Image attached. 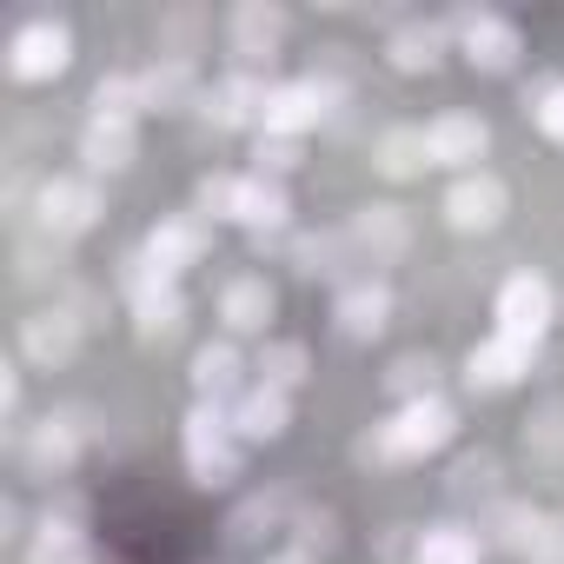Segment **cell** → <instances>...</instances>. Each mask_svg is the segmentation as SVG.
I'll use <instances>...</instances> for the list:
<instances>
[{"mask_svg": "<svg viewBox=\"0 0 564 564\" xmlns=\"http://www.w3.org/2000/svg\"><path fill=\"white\" fill-rule=\"evenodd\" d=\"M452 432H458V412L445 399H412V405H399V419L379 425V438L366 452H379V458H425V452L452 445Z\"/></svg>", "mask_w": 564, "mask_h": 564, "instance_id": "obj_1", "label": "cell"}, {"mask_svg": "<svg viewBox=\"0 0 564 564\" xmlns=\"http://www.w3.org/2000/svg\"><path fill=\"white\" fill-rule=\"evenodd\" d=\"M186 465H193V485H206V491L239 478V432L219 405H199L186 419Z\"/></svg>", "mask_w": 564, "mask_h": 564, "instance_id": "obj_2", "label": "cell"}, {"mask_svg": "<svg viewBox=\"0 0 564 564\" xmlns=\"http://www.w3.org/2000/svg\"><path fill=\"white\" fill-rule=\"evenodd\" d=\"M100 213H107V199H100V186H94L87 173H54V180L34 193V219H41V232H54V239H80L87 226H100Z\"/></svg>", "mask_w": 564, "mask_h": 564, "instance_id": "obj_3", "label": "cell"}, {"mask_svg": "<svg viewBox=\"0 0 564 564\" xmlns=\"http://www.w3.org/2000/svg\"><path fill=\"white\" fill-rule=\"evenodd\" d=\"M326 80H279V87H265V113H259V127L272 133V140H300L306 127H319L326 120Z\"/></svg>", "mask_w": 564, "mask_h": 564, "instance_id": "obj_4", "label": "cell"}, {"mask_svg": "<svg viewBox=\"0 0 564 564\" xmlns=\"http://www.w3.org/2000/svg\"><path fill=\"white\" fill-rule=\"evenodd\" d=\"M458 47H465V61L471 67H485V74H505L518 54H524V41H518V28L505 21V14H485V8H465L458 21Z\"/></svg>", "mask_w": 564, "mask_h": 564, "instance_id": "obj_5", "label": "cell"}, {"mask_svg": "<svg viewBox=\"0 0 564 564\" xmlns=\"http://www.w3.org/2000/svg\"><path fill=\"white\" fill-rule=\"evenodd\" d=\"M544 326H551V286H544L538 272L505 279V293H498V333H505V339L538 346V339H544Z\"/></svg>", "mask_w": 564, "mask_h": 564, "instance_id": "obj_6", "label": "cell"}, {"mask_svg": "<svg viewBox=\"0 0 564 564\" xmlns=\"http://www.w3.org/2000/svg\"><path fill=\"white\" fill-rule=\"evenodd\" d=\"M67 54H74V41H67L61 21H28V28L8 41V74H14V80H54V74L67 67Z\"/></svg>", "mask_w": 564, "mask_h": 564, "instance_id": "obj_7", "label": "cell"}, {"mask_svg": "<svg viewBox=\"0 0 564 564\" xmlns=\"http://www.w3.org/2000/svg\"><path fill=\"white\" fill-rule=\"evenodd\" d=\"M80 412H61V419H41L28 438H21V465H28V478H61L74 458H80Z\"/></svg>", "mask_w": 564, "mask_h": 564, "instance_id": "obj_8", "label": "cell"}, {"mask_svg": "<svg viewBox=\"0 0 564 564\" xmlns=\"http://www.w3.org/2000/svg\"><path fill=\"white\" fill-rule=\"evenodd\" d=\"M505 206H511V193H505L498 173H465V180L445 193V219H452L458 232H491V226L505 219Z\"/></svg>", "mask_w": 564, "mask_h": 564, "instance_id": "obj_9", "label": "cell"}, {"mask_svg": "<svg viewBox=\"0 0 564 564\" xmlns=\"http://www.w3.org/2000/svg\"><path fill=\"white\" fill-rule=\"evenodd\" d=\"M21 352H28L41 372L67 366V359L80 352V313H74V306H47V313L21 319Z\"/></svg>", "mask_w": 564, "mask_h": 564, "instance_id": "obj_10", "label": "cell"}, {"mask_svg": "<svg viewBox=\"0 0 564 564\" xmlns=\"http://www.w3.org/2000/svg\"><path fill=\"white\" fill-rule=\"evenodd\" d=\"M485 147H491V127H485L478 113H438V120L425 127V153H432V166H471V173H478Z\"/></svg>", "mask_w": 564, "mask_h": 564, "instance_id": "obj_11", "label": "cell"}, {"mask_svg": "<svg viewBox=\"0 0 564 564\" xmlns=\"http://www.w3.org/2000/svg\"><path fill=\"white\" fill-rule=\"evenodd\" d=\"M140 252L153 259V272L180 279V272L206 252V213H173V219H160V226L147 232V246H140Z\"/></svg>", "mask_w": 564, "mask_h": 564, "instance_id": "obj_12", "label": "cell"}, {"mask_svg": "<svg viewBox=\"0 0 564 564\" xmlns=\"http://www.w3.org/2000/svg\"><path fill=\"white\" fill-rule=\"evenodd\" d=\"M531 352H538V346L491 333L485 346H471V359H465V386H471V392H505V386H518V379L531 372Z\"/></svg>", "mask_w": 564, "mask_h": 564, "instance_id": "obj_13", "label": "cell"}, {"mask_svg": "<svg viewBox=\"0 0 564 564\" xmlns=\"http://www.w3.org/2000/svg\"><path fill=\"white\" fill-rule=\"evenodd\" d=\"M346 246H359L372 265H379V259H399V252L412 246V219H405V206H359L352 226H346Z\"/></svg>", "mask_w": 564, "mask_h": 564, "instance_id": "obj_14", "label": "cell"}, {"mask_svg": "<svg viewBox=\"0 0 564 564\" xmlns=\"http://www.w3.org/2000/svg\"><path fill=\"white\" fill-rule=\"evenodd\" d=\"M286 425H293V392L252 386V392H239V399H232V432H239V438H252V445L279 438Z\"/></svg>", "mask_w": 564, "mask_h": 564, "instance_id": "obj_15", "label": "cell"}, {"mask_svg": "<svg viewBox=\"0 0 564 564\" xmlns=\"http://www.w3.org/2000/svg\"><path fill=\"white\" fill-rule=\"evenodd\" d=\"M333 319H339L346 339H379L386 319H392V293L379 286V279H352V286L339 293V306H333Z\"/></svg>", "mask_w": 564, "mask_h": 564, "instance_id": "obj_16", "label": "cell"}, {"mask_svg": "<svg viewBox=\"0 0 564 564\" xmlns=\"http://www.w3.org/2000/svg\"><path fill=\"white\" fill-rule=\"evenodd\" d=\"M199 113H206L219 133H226V127H246V120H259V113H265V87L239 67V74H226L213 94H199Z\"/></svg>", "mask_w": 564, "mask_h": 564, "instance_id": "obj_17", "label": "cell"}, {"mask_svg": "<svg viewBox=\"0 0 564 564\" xmlns=\"http://www.w3.org/2000/svg\"><path fill=\"white\" fill-rule=\"evenodd\" d=\"M279 34H286V14L265 8V0H246V8H232V54L252 67V61H272L279 54Z\"/></svg>", "mask_w": 564, "mask_h": 564, "instance_id": "obj_18", "label": "cell"}, {"mask_svg": "<svg viewBox=\"0 0 564 564\" xmlns=\"http://www.w3.org/2000/svg\"><path fill=\"white\" fill-rule=\"evenodd\" d=\"M272 313H279V300H272V286H265L259 272L226 279V293H219V319H226V333H265Z\"/></svg>", "mask_w": 564, "mask_h": 564, "instance_id": "obj_19", "label": "cell"}, {"mask_svg": "<svg viewBox=\"0 0 564 564\" xmlns=\"http://www.w3.org/2000/svg\"><path fill=\"white\" fill-rule=\"evenodd\" d=\"M286 213H293V199H286V186H279V180H265V173L239 180V199H232V219L239 226H252L265 239L272 226H286Z\"/></svg>", "mask_w": 564, "mask_h": 564, "instance_id": "obj_20", "label": "cell"}, {"mask_svg": "<svg viewBox=\"0 0 564 564\" xmlns=\"http://www.w3.org/2000/svg\"><path fill=\"white\" fill-rule=\"evenodd\" d=\"M372 166H379L386 180H419V173L432 166V153H425V127H386L379 147H372Z\"/></svg>", "mask_w": 564, "mask_h": 564, "instance_id": "obj_21", "label": "cell"}, {"mask_svg": "<svg viewBox=\"0 0 564 564\" xmlns=\"http://www.w3.org/2000/svg\"><path fill=\"white\" fill-rule=\"evenodd\" d=\"M438 54H445V28H438V21H405V28L386 41V61H392V67H405V74L438 67Z\"/></svg>", "mask_w": 564, "mask_h": 564, "instance_id": "obj_22", "label": "cell"}, {"mask_svg": "<svg viewBox=\"0 0 564 564\" xmlns=\"http://www.w3.org/2000/svg\"><path fill=\"white\" fill-rule=\"evenodd\" d=\"M133 153H140V133H133V127H107V120H94L87 140H80V160H87L94 173H127Z\"/></svg>", "mask_w": 564, "mask_h": 564, "instance_id": "obj_23", "label": "cell"}, {"mask_svg": "<svg viewBox=\"0 0 564 564\" xmlns=\"http://www.w3.org/2000/svg\"><path fill=\"white\" fill-rule=\"evenodd\" d=\"M239 352L232 346H199L193 352V386H199V399L206 405H219V399H239Z\"/></svg>", "mask_w": 564, "mask_h": 564, "instance_id": "obj_24", "label": "cell"}, {"mask_svg": "<svg viewBox=\"0 0 564 564\" xmlns=\"http://www.w3.org/2000/svg\"><path fill=\"white\" fill-rule=\"evenodd\" d=\"M94 120H107V127H133V113L147 107V87H140V74H107V80H94Z\"/></svg>", "mask_w": 564, "mask_h": 564, "instance_id": "obj_25", "label": "cell"}, {"mask_svg": "<svg viewBox=\"0 0 564 564\" xmlns=\"http://www.w3.org/2000/svg\"><path fill=\"white\" fill-rule=\"evenodd\" d=\"M306 372H313V359H306L300 339H272V346L259 352V386H272V392H300Z\"/></svg>", "mask_w": 564, "mask_h": 564, "instance_id": "obj_26", "label": "cell"}, {"mask_svg": "<svg viewBox=\"0 0 564 564\" xmlns=\"http://www.w3.org/2000/svg\"><path fill=\"white\" fill-rule=\"evenodd\" d=\"M140 87H147V107L173 113V107H186V100H193V67H186L180 54H166V61H153V67L140 74Z\"/></svg>", "mask_w": 564, "mask_h": 564, "instance_id": "obj_27", "label": "cell"}, {"mask_svg": "<svg viewBox=\"0 0 564 564\" xmlns=\"http://www.w3.org/2000/svg\"><path fill=\"white\" fill-rule=\"evenodd\" d=\"M478 531H465V524H432L425 538H419V551H412V564H478Z\"/></svg>", "mask_w": 564, "mask_h": 564, "instance_id": "obj_28", "label": "cell"}, {"mask_svg": "<svg viewBox=\"0 0 564 564\" xmlns=\"http://www.w3.org/2000/svg\"><path fill=\"white\" fill-rule=\"evenodd\" d=\"M28 564H94V557H87V538H80L74 518H47L34 551H28Z\"/></svg>", "mask_w": 564, "mask_h": 564, "instance_id": "obj_29", "label": "cell"}, {"mask_svg": "<svg viewBox=\"0 0 564 564\" xmlns=\"http://www.w3.org/2000/svg\"><path fill=\"white\" fill-rule=\"evenodd\" d=\"M279 518H286V505H279V491H259V498H246V505L232 511V524H226V531H232L239 544H252V538H265V531H272Z\"/></svg>", "mask_w": 564, "mask_h": 564, "instance_id": "obj_30", "label": "cell"}, {"mask_svg": "<svg viewBox=\"0 0 564 564\" xmlns=\"http://www.w3.org/2000/svg\"><path fill=\"white\" fill-rule=\"evenodd\" d=\"M538 524H544V518H538L531 505H498V511H491V538H498L505 551H518V557L531 551V538H538Z\"/></svg>", "mask_w": 564, "mask_h": 564, "instance_id": "obj_31", "label": "cell"}, {"mask_svg": "<svg viewBox=\"0 0 564 564\" xmlns=\"http://www.w3.org/2000/svg\"><path fill=\"white\" fill-rule=\"evenodd\" d=\"M432 372H438L432 359H419V352H405V359H399V366L386 372V386H392V392H399V399L412 405V399H432Z\"/></svg>", "mask_w": 564, "mask_h": 564, "instance_id": "obj_32", "label": "cell"}, {"mask_svg": "<svg viewBox=\"0 0 564 564\" xmlns=\"http://www.w3.org/2000/svg\"><path fill=\"white\" fill-rule=\"evenodd\" d=\"M524 107H531V120H538V133H551V140L564 147V80H551V87H538V94H531Z\"/></svg>", "mask_w": 564, "mask_h": 564, "instance_id": "obj_33", "label": "cell"}, {"mask_svg": "<svg viewBox=\"0 0 564 564\" xmlns=\"http://www.w3.org/2000/svg\"><path fill=\"white\" fill-rule=\"evenodd\" d=\"M333 259H339V239H313V232H306V239H293V265H300L306 279H326V272H339Z\"/></svg>", "mask_w": 564, "mask_h": 564, "instance_id": "obj_34", "label": "cell"}, {"mask_svg": "<svg viewBox=\"0 0 564 564\" xmlns=\"http://www.w3.org/2000/svg\"><path fill=\"white\" fill-rule=\"evenodd\" d=\"M232 199H239V180H232V173H206V180H199V213L232 219Z\"/></svg>", "mask_w": 564, "mask_h": 564, "instance_id": "obj_35", "label": "cell"}, {"mask_svg": "<svg viewBox=\"0 0 564 564\" xmlns=\"http://www.w3.org/2000/svg\"><path fill=\"white\" fill-rule=\"evenodd\" d=\"M313 544H319V551L339 544V518H333V511H300V551H313Z\"/></svg>", "mask_w": 564, "mask_h": 564, "instance_id": "obj_36", "label": "cell"}, {"mask_svg": "<svg viewBox=\"0 0 564 564\" xmlns=\"http://www.w3.org/2000/svg\"><path fill=\"white\" fill-rule=\"evenodd\" d=\"M524 557H531V564H564V518H544Z\"/></svg>", "mask_w": 564, "mask_h": 564, "instance_id": "obj_37", "label": "cell"}, {"mask_svg": "<svg viewBox=\"0 0 564 564\" xmlns=\"http://www.w3.org/2000/svg\"><path fill=\"white\" fill-rule=\"evenodd\" d=\"M293 166H300V147L293 140H272V133L259 140V173H293Z\"/></svg>", "mask_w": 564, "mask_h": 564, "instance_id": "obj_38", "label": "cell"}, {"mask_svg": "<svg viewBox=\"0 0 564 564\" xmlns=\"http://www.w3.org/2000/svg\"><path fill=\"white\" fill-rule=\"evenodd\" d=\"M531 425H538V432H531V438H538V452H564V405H544Z\"/></svg>", "mask_w": 564, "mask_h": 564, "instance_id": "obj_39", "label": "cell"}, {"mask_svg": "<svg viewBox=\"0 0 564 564\" xmlns=\"http://www.w3.org/2000/svg\"><path fill=\"white\" fill-rule=\"evenodd\" d=\"M485 478H491V458H485V452H478V458H465V465L452 471V485H458V491H478Z\"/></svg>", "mask_w": 564, "mask_h": 564, "instance_id": "obj_40", "label": "cell"}, {"mask_svg": "<svg viewBox=\"0 0 564 564\" xmlns=\"http://www.w3.org/2000/svg\"><path fill=\"white\" fill-rule=\"evenodd\" d=\"M0 405H8V419H14V405H21V372H14V366H0Z\"/></svg>", "mask_w": 564, "mask_h": 564, "instance_id": "obj_41", "label": "cell"}, {"mask_svg": "<svg viewBox=\"0 0 564 564\" xmlns=\"http://www.w3.org/2000/svg\"><path fill=\"white\" fill-rule=\"evenodd\" d=\"M265 564H319V557H313V551H272Z\"/></svg>", "mask_w": 564, "mask_h": 564, "instance_id": "obj_42", "label": "cell"}]
</instances>
